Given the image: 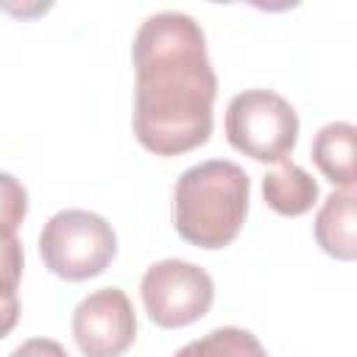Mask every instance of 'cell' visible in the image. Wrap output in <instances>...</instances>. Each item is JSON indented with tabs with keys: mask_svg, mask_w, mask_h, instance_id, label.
I'll return each instance as SVG.
<instances>
[{
	"mask_svg": "<svg viewBox=\"0 0 357 357\" xmlns=\"http://www.w3.org/2000/svg\"><path fill=\"white\" fill-rule=\"evenodd\" d=\"M134 134L156 156H178L212 134L218 75L201 25L184 11L151 14L131 45Z\"/></svg>",
	"mask_w": 357,
	"mask_h": 357,
	"instance_id": "6da1fadb",
	"label": "cell"
},
{
	"mask_svg": "<svg viewBox=\"0 0 357 357\" xmlns=\"http://www.w3.org/2000/svg\"><path fill=\"white\" fill-rule=\"evenodd\" d=\"M248 192V173L237 162H198L173 187V226L198 248H223L245 223Z\"/></svg>",
	"mask_w": 357,
	"mask_h": 357,
	"instance_id": "7a4b0ae2",
	"label": "cell"
},
{
	"mask_svg": "<svg viewBox=\"0 0 357 357\" xmlns=\"http://www.w3.org/2000/svg\"><path fill=\"white\" fill-rule=\"evenodd\" d=\"M117 254V237L106 218L89 209L56 212L39 234L45 268L67 282H84L109 268Z\"/></svg>",
	"mask_w": 357,
	"mask_h": 357,
	"instance_id": "3957f363",
	"label": "cell"
},
{
	"mask_svg": "<svg viewBox=\"0 0 357 357\" xmlns=\"http://www.w3.org/2000/svg\"><path fill=\"white\" fill-rule=\"evenodd\" d=\"M226 139L257 162H284L298 139V114L273 89L237 92L226 106Z\"/></svg>",
	"mask_w": 357,
	"mask_h": 357,
	"instance_id": "277c9868",
	"label": "cell"
},
{
	"mask_svg": "<svg viewBox=\"0 0 357 357\" xmlns=\"http://www.w3.org/2000/svg\"><path fill=\"white\" fill-rule=\"evenodd\" d=\"M148 318L156 326L176 329L204 318L215 298L212 276L187 259L153 262L139 284Z\"/></svg>",
	"mask_w": 357,
	"mask_h": 357,
	"instance_id": "5b68a950",
	"label": "cell"
},
{
	"mask_svg": "<svg viewBox=\"0 0 357 357\" xmlns=\"http://www.w3.org/2000/svg\"><path fill=\"white\" fill-rule=\"evenodd\" d=\"M73 337L84 357H120L137 337V315L120 287H100L73 310Z\"/></svg>",
	"mask_w": 357,
	"mask_h": 357,
	"instance_id": "8992f818",
	"label": "cell"
},
{
	"mask_svg": "<svg viewBox=\"0 0 357 357\" xmlns=\"http://www.w3.org/2000/svg\"><path fill=\"white\" fill-rule=\"evenodd\" d=\"M354 190H340L326 195L315 215V240L335 259L357 257V215H354Z\"/></svg>",
	"mask_w": 357,
	"mask_h": 357,
	"instance_id": "52a82bcc",
	"label": "cell"
},
{
	"mask_svg": "<svg viewBox=\"0 0 357 357\" xmlns=\"http://www.w3.org/2000/svg\"><path fill=\"white\" fill-rule=\"evenodd\" d=\"M354 148H357V128L346 120H335L315 134L312 162L332 184L343 190H354Z\"/></svg>",
	"mask_w": 357,
	"mask_h": 357,
	"instance_id": "ba28073f",
	"label": "cell"
},
{
	"mask_svg": "<svg viewBox=\"0 0 357 357\" xmlns=\"http://www.w3.org/2000/svg\"><path fill=\"white\" fill-rule=\"evenodd\" d=\"M262 195L273 212L284 218H298L310 212L312 204L318 201V184L304 167L284 159L279 162L276 170L262 176Z\"/></svg>",
	"mask_w": 357,
	"mask_h": 357,
	"instance_id": "9c48e42d",
	"label": "cell"
},
{
	"mask_svg": "<svg viewBox=\"0 0 357 357\" xmlns=\"http://www.w3.org/2000/svg\"><path fill=\"white\" fill-rule=\"evenodd\" d=\"M173 357H268L257 335L240 326H220L209 335L190 340Z\"/></svg>",
	"mask_w": 357,
	"mask_h": 357,
	"instance_id": "30bf717a",
	"label": "cell"
},
{
	"mask_svg": "<svg viewBox=\"0 0 357 357\" xmlns=\"http://www.w3.org/2000/svg\"><path fill=\"white\" fill-rule=\"evenodd\" d=\"M28 215V192L20 178L0 170V231H14Z\"/></svg>",
	"mask_w": 357,
	"mask_h": 357,
	"instance_id": "8fae6325",
	"label": "cell"
},
{
	"mask_svg": "<svg viewBox=\"0 0 357 357\" xmlns=\"http://www.w3.org/2000/svg\"><path fill=\"white\" fill-rule=\"evenodd\" d=\"M22 245L14 231H0V287L17 290L20 276H22Z\"/></svg>",
	"mask_w": 357,
	"mask_h": 357,
	"instance_id": "7c38bea8",
	"label": "cell"
},
{
	"mask_svg": "<svg viewBox=\"0 0 357 357\" xmlns=\"http://www.w3.org/2000/svg\"><path fill=\"white\" fill-rule=\"evenodd\" d=\"M8 357H70L64 351V346L59 340L50 337H31L25 343H20Z\"/></svg>",
	"mask_w": 357,
	"mask_h": 357,
	"instance_id": "4fadbf2b",
	"label": "cell"
},
{
	"mask_svg": "<svg viewBox=\"0 0 357 357\" xmlns=\"http://www.w3.org/2000/svg\"><path fill=\"white\" fill-rule=\"evenodd\" d=\"M17 321H20V298H17V290L0 287V340L17 326Z\"/></svg>",
	"mask_w": 357,
	"mask_h": 357,
	"instance_id": "5bb4252c",
	"label": "cell"
}]
</instances>
